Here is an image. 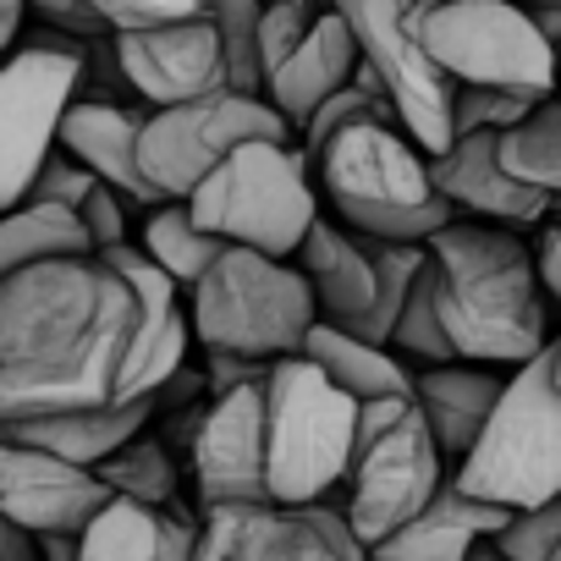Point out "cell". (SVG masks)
Returning a JSON list of instances; mask_svg holds the SVG:
<instances>
[{"label": "cell", "mask_w": 561, "mask_h": 561, "mask_svg": "<svg viewBox=\"0 0 561 561\" xmlns=\"http://www.w3.org/2000/svg\"><path fill=\"white\" fill-rule=\"evenodd\" d=\"M534 259H539V280H545V293H550V304L561 309V220H545V226H539Z\"/></svg>", "instance_id": "42"}, {"label": "cell", "mask_w": 561, "mask_h": 561, "mask_svg": "<svg viewBox=\"0 0 561 561\" xmlns=\"http://www.w3.org/2000/svg\"><path fill=\"white\" fill-rule=\"evenodd\" d=\"M34 7L28 0H0V61L12 56V45H18V34H23V18H28Z\"/></svg>", "instance_id": "44"}, {"label": "cell", "mask_w": 561, "mask_h": 561, "mask_svg": "<svg viewBox=\"0 0 561 561\" xmlns=\"http://www.w3.org/2000/svg\"><path fill=\"white\" fill-rule=\"evenodd\" d=\"M550 369H556V386H561V336L550 342Z\"/></svg>", "instance_id": "45"}, {"label": "cell", "mask_w": 561, "mask_h": 561, "mask_svg": "<svg viewBox=\"0 0 561 561\" xmlns=\"http://www.w3.org/2000/svg\"><path fill=\"white\" fill-rule=\"evenodd\" d=\"M293 122L270 105V94L253 89H220L187 105H165L144 116V176L154 182L160 198H187L231 149L253 144V138H280L293 144Z\"/></svg>", "instance_id": "12"}, {"label": "cell", "mask_w": 561, "mask_h": 561, "mask_svg": "<svg viewBox=\"0 0 561 561\" xmlns=\"http://www.w3.org/2000/svg\"><path fill=\"white\" fill-rule=\"evenodd\" d=\"M138 248H144L165 275H176L182 287H193V280L220 259V248H226V242H220L215 231H204V226H198V215L187 209V198H165V204L144 209Z\"/></svg>", "instance_id": "28"}, {"label": "cell", "mask_w": 561, "mask_h": 561, "mask_svg": "<svg viewBox=\"0 0 561 561\" xmlns=\"http://www.w3.org/2000/svg\"><path fill=\"white\" fill-rule=\"evenodd\" d=\"M314 7H331V0H314Z\"/></svg>", "instance_id": "48"}, {"label": "cell", "mask_w": 561, "mask_h": 561, "mask_svg": "<svg viewBox=\"0 0 561 561\" xmlns=\"http://www.w3.org/2000/svg\"><path fill=\"white\" fill-rule=\"evenodd\" d=\"M517 7H561V0H517Z\"/></svg>", "instance_id": "46"}, {"label": "cell", "mask_w": 561, "mask_h": 561, "mask_svg": "<svg viewBox=\"0 0 561 561\" xmlns=\"http://www.w3.org/2000/svg\"><path fill=\"white\" fill-rule=\"evenodd\" d=\"M430 176L435 187L446 193V204L457 215H473V220H495V226H512V231H539L550 220V198L523 187L506 160H501V133H468L457 138L446 154L430 160Z\"/></svg>", "instance_id": "18"}, {"label": "cell", "mask_w": 561, "mask_h": 561, "mask_svg": "<svg viewBox=\"0 0 561 561\" xmlns=\"http://www.w3.org/2000/svg\"><path fill=\"white\" fill-rule=\"evenodd\" d=\"M0 561H45L39 556V534H28L7 506H0Z\"/></svg>", "instance_id": "43"}, {"label": "cell", "mask_w": 561, "mask_h": 561, "mask_svg": "<svg viewBox=\"0 0 561 561\" xmlns=\"http://www.w3.org/2000/svg\"><path fill=\"white\" fill-rule=\"evenodd\" d=\"M446 484V451L419 413V397H380L358 402V440L353 468L342 479L347 501L336 506L353 534L375 550L397 528H408Z\"/></svg>", "instance_id": "8"}, {"label": "cell", "mask_w": 561, "mask_h": 561, "mask_svg": "<svg viewBox=\"0 0 561 561\" xmlns=\"http://www.w3.org/2000/svg\"><path fill=\"white\" fill-rule=\"evenodd\" d=\"M198 561H375V556L331 501L320 506L248 501L204 512Z\"/></svg>", "instance_id": "13"}, {"label": "cell", "mask_w": 561, "mask_h": 561, "mask_svg": "<svg viewBox=\"0 0 561 561\" xmlns=\"http://www.w3.org/2000/svg\"><path fill=\"white\" fill-rule=\"evenodd\" d=\"M100 259L116 264V270L133 280V293H138V336H133V358H127V375H122V402L160 397V391L182 375L187 347L198 342V336H193L187 287H182L176 275H165L138 242L105 248Z\"/></svg>", "instance_id": "16"}, {"label": "cell", "mask_w": 561, "mask_h": 561, "mask_svg": "<svg viewBox=\"0 0 561 561\" xmlns=\"http://www.w3.org/2000/svg\"><path fill=\"white\" fill-rule=\"evenodd\" d=\"M28 7H34L50 28H61V34H83V39L111 34V28L100 23V12H94V0H28Z\"/></svg>", "instance_id": "40"}, {"label": "cell", "mask_w": 561, "mask_h": 561, "mask_svg": "<svg viewBox=\"0 0 561 561\" xmlns=\"http://www.w3.org/2000/svg\"><path fill=\"white\" fill-rule=\"evenodd\" d=\"M78 561H198V523H187L176 506L116 495L78 534Z\"/></svg>", "instance_id": "24"}, {"label": "cell", "mask_w": 561, "mask_h": 561, "mask_svg": "<svg viewBox=\"0 0 561 561\" xmlns=\"http://www.w3.org/2000/svg\"><path fill=\"white\" fill-rule=\"evenodd\" d=\"M94 12L111 34H133V28H160V23H182V18H204L209 0H94Z\"/></svg>", "instance_id": "37"}, {"label": "cell", "mask_w": 561, "mask_h": 561, "mask_svg": "<svg viewBox=\"0 0 561 561\" xmlns=\"http://www.w3.org/2000/svg\"><path fill=\"white\" fill-rule=\"evenodd\" d=\"M193 484L198 506H248L270 501V457H264V380L209 397L193 424Z\"/></svg>", "instance_id": "15"}, {"label": "cell", "mask_w": 561, "mask_h": 561, "mask_svg": "<svg viewBox=\"0 0 561 561\" xmlns=\"http://www.w3.org/2000/svg\"><path fill=\"white\" fill-rule=\"evenodd\" d=\"M358 61H364V50H358L347 18H342L336 7H325L320 23L304 34V45L264 78V94H270V105H275L280 116L304 133V122H309L336 89L353 83Z\"/></svg>", "instance_id": "21"}, {"label": "cell", "mask_w": 561, "mask_h": 561, "mask_svg": "<svg viewBox=\"0 0 561 561\" xmlns=\"http://www.w3.org/2000/svg\"><path fill=\"white\" fill-rule=\"evenodd\" d=\"M556 67H561V45H556Z\"/></svg>", "instance_id": "47"}, {"label": "cell", "mask_w": 561, "mask_h": 561, "mask_svg": "<svg viewBox=\"0 0 561 561\" xmlns=\"http://www.w3.org/2000/svg\"><path fill=\"white\" fill-rule=\"evenodd\" d=\"M512 523L506 506H490L479 495H468L457 479L440 484V495L408 523L397 528L386 545H375V561H468L484 539H495Z\"/></svg>", "instance_id": "22"}, {"label": "cell", "mask_w": 561, "mask_h": 561, "mask_svg": "<svg viewBox=\"0 0 561 561\" xmlns=\"http://www.w3.org/2000/svg\"><path fill=\"white\" fill-rule=\"evenodd\" d=\"M127 204H133V198H127V193H116L111 182H100V187L83 198V209H78V215H83V226H89L94 253L133 242V237H127V226H133V220H127Z\"/></svg>", "instance_id": "39"}, {"label": "cell", "mask_w": 561, "mask_h": 561, "mask_svg": "<svg viewBox=\"0 0 561 561\" xmlns=\"http://www.w3.org/2000/svg\"><path fill=\"white\" fill-rule=\"evenodd\" d=\"M105 484H111V495H122V501H144V506H176V462H171V451L160 446V440H149V435H133L116 457H105L100 468H94Z\"/></svg>", "instance_id": "30"}, {"label": "cell", "mask_w": 561, "mask_h": 561, "mask_svg": "<svg viewBox=\"0 0 561 561\" xmlns=\"http://www.w3.org/2000/svg\"><path fill=\"white\" fill-rule=\"evenodd\" d=\"M270 380V364L259 358H242V353H209V391H237V386H259Z\"/></svg>", "instance_id": "41"}, {"label": "cell", "mask_w": 561, "mask_h": 561, "mask_svg": "<svg viewBox=\"0 0 561 561\" xmlns=\"http://www.w3.org/2000/svg\"><path fill=\"white\" fill-rule=\"evenodd\" d=\"M501 160L523 187L545 193L550 204L561 198V94L539 100L512 133H501Z\"/></svg>", "instance_id": "29"}, {"label": "cell", "mask_w": 561, "mask_h": 561, "mask_svg": "<svg viewBox=\"0 0 561 561\" xmlns=\"http://www.w3.org/2000/svg\"><path fill=\"white\" fill-rule=\"evenodd\" d=\"M364 122H397V105L386 100V89H380V78L358 61V72H353V83L347 89H336L309 122H304V154L314 160L336 133H347V127H364ZM402 127V122H397Z\"/></svg>", "instance_id": "31"}, {"label": "cell", "mask_w": 561, "mask_h": 561, "mask_svg": "<svg viewBox=\"0 0 561 561\" xmlns=\"http://www.w3.org/2000/svg\"><path fill=\"white\" fill-rule=\"evenodd\" d=\"M501 391H506V375H495V364H473V358L424 364V375H413L419 413L430 419L446 462H462L468 457V446L479 440V430L495 413Z\"/></svg>", "instance_id": "23"}, {"label": "cell", "mask_w": 561, "mask_h": 561, "mask_svg": "<svg viewBox=\"0 0 561 561\" xmlns=\"http://www.w3.org/2000/svg\"><path fill=\"white\" fill-rule=\"evenodd\" d=\"M149 413H154V397H138V402L83 408V413L18 419V424H0V435H7V440H23V446H39V451H56V457L83 462V468H100V462L116 457L133 435H144Z\"/></svg>", "instance_id": "25"}, {"label": "cell", "mask_w": 561, "mask_h": 561, "mask_svg": "<svg viewBox=\"0 0 561 561\" xmlns=\"http://www.w3.org/2000/svg\"><path fill=\"white\" fill-rule=\"evenodd\" d=\"M116 45V67L122 83L149 105H187L204 94L231 89V56L226 39L215 28V18H182V23H160V28H133V34H111Z\"/></svg>", "instance_id": "14"}, {"label": "cell", "mask_w": 561, "mask_h": 561, "mask_svg": "<svg viewBox=\"0 0 561 561\" xmlns=\"http://www.w3.org/2000/svg\"><path fill=\"white\" fill-rule=\"evenodd\" d=\"M495 550L506 561H561V495L528 512H512V523L495 534Z\"/></svg>", "instance_id": "34"}, {"label": "cell", "mask_w": 561, "mask_h": 561, "mask_svg": "<svg viewBox=\"0 0 561 561\" xmlns=\"http://www.w3.org/2000/svg\"><path fill=\"white\" fill-rule=\"evenodd\" d=\"M100 187V176L83 165V160H72L61 144H56V154L45 160V171H39V182H34V193L28 198H39V204H67V209H83V198Z\"/></svg>", "instance_id": "38"}, {"label": "cell", "mask_w": 561, "mask_h": 561, "mask_svg": "<svg viewBox=\"0 0 561 561\" xmlns=\"http://www.w3.org/2000/svg\"><path fill=\"white\" fill-rule=\"evenodd\" d=\"M468 495L528 512L561 495V386L550 369V347L506 375L495 413L451 473Z\"/></svg>", "instance_id": "7"}, {"label": "cell", "mask_w": 561, "mask_h": 561, "mask_svg": "<svg viewBox=\"0 0 561 561\" xmlns=\"http://www.w3.org/2000/svg\"><path fill=\"white\" fill-rule=\"evenodd\" d=\"M391 353L402 358H419V364H451L457 347L446 336V320H440V287H435V264L424 259L419 280H413V293H408V309L391 331Z\"/></svg>", "instance_id": "32"}, {"label": "cell", "mask_w": 561, "mask_h": 561, "mask_svg": "<svg viewBox=\"0 0 561 561\" xmlns=\"http://www.w3.org/2000/svg\"><path fill=\"white\" fill-rule=\"evenodd\" d=\"M138 144H144V111H127L122 100H83L78 94L67 105V116H61V149L72 160H83L100 182H111L116 193H127L133 204L154 209L165 198L144 176Z\"/></svg>", "instance_id": "19"}, {"label": "cell", "mask_w": 561, "mask_h": 561, "mask_svg": "<svg viewBox=\"0 0 561 561\" xmlns=\"http://www.w3.org/2000/svg\"><path fill=\"white\" fill-rule=\"evenodd\" d=\"M309 171H314V160L298 144L253 138V144L231 149L187 193V209L226 248H259L275 259H298L304 237L320 220V193H314Z\"/></svg>", "instance_id": "6"}, {"label": "cell", "mask_w": 561, "mask_h": 561, "mask_svg": "<svg viewBox=\"0 0 561 561\" xmlns=\"http://www.w3.org/2000/svg\"><path fill=\"white\" fill-rule=\"evenodd\" d=\"M67 253H94L78 209L23 198L18 209L0 215V280H12L18 270H34L45 259H67Z\"/></svg>", "instance_id": "27"}, {"label": "cell", "mask_w": 561, "mask_h": 561, "mask_svg": "<svg viewBox=\"0 0 561 561\" xmlns=\"http://www.w3.org/2000/svg\"><path fill=\"white\" fill-rule=\"evenodd\" d=\"M133 336L138 293L100 253L0 280V424L122 402Z\"/></svg>", "instance_id": "1"}, {"label": "cell", "mask_w": 561, "mask_h": 561, "mask_svg": "<svg viewBox=\"0 0 561 561\" xmlns=\"http://www.w3.org/2000/svg\"><path fill=\"white\" fill-rule=\"evenodd\" d=\"M528 111H534V105L517 100V94L457 83V94H451V133H457V138H468V133H512Z\"/></svg>", "instance_id": "36"}, {"label": "cell", "mask_w": 561, "mask_h": 561, "mask_svg": "<svg viewBox=\"0 0 561 561\" xmlns=\"http://www.w3.org/2000/svg\"><path fill=\"white\" fill-rule=\"evenodd\" d=\"M187 309L204 353H242L259 364L304 353V336L320 325L309 275L259 248H220V259L187 287Z\"/></svg>", "instance_id": "4"}, {"label": "cell", "mask_w": 561, "mask_h": 561, "mask_svg": "<svg viewBox=\"0 0 561 561\" xmlns=\"http://www.w3.org/2000/svg\"><path fill=\"white\" fill-rule=\"evenodd\" d=\"M83 34H45L0 61V215L18 209L61 144V116L83 89Z\"/></svg>", "instance_id": "10"}, {"label": "cell", "mask_w": 561, "mask_h": 561, "mask_svg": "<svg viewBox=\"0 0 561 561\" xmlns=\"http://www.w3.org/2000/svg\"><path fill=\"white\" fill-rule=\"evenodd\" d=\"M331 7L347 18V28L364 50V67L380 78L386 100L397 105L402 133L430 160L446 154L457 144V133H451L457 83L440 72V61L424 45V28H419L424 0H331Z\"/></svg>", "instance_id": "11"}, {"label": "cell", "mask_w": 561, "mask_h": 561, "mask_svg": "<svg viewBox=\"0 0 561 561\" xmlns=\"http://www.w3.org/2000/svg\"><path fill=\"white\" fill-rule=\"evenodd\" d=\"M320 12L325 7H314V0H264V23H259V67H264V78L304 45V34L320 23Z\"/></svg>", "instance_id": "35"}, {"label": "cell", "mask_w": 561, "mask_h": 561, "mask_svg": "<svg viewBox=\"0 0 561 561\" xmlns=\"http://www.w3.org/2000/svg\"><path fill=\"white\" fill-rule=\"evenodd\" d=\"M424 248L457 358L517 369L550 347V293L523 231L457 215Z\"/></svg>", "instance_id": "2"}, {"label": "cell", "mask_w": 561, "mask_h": 561, "mask_svg": "<svg viewBox=\"0 0 561 561\" xmlns=\"http://www.w3.org/2000/svg\"><path fill=\"white\" fill-rule=\"evenodd\" d=\"M309 287H314V304H320V320L331 325H358L369 309H375V293H380V270H375V248L364 231H353L347 220L336 215H320L314 231L304 237L298 259H293Z\"/></svg>", "instance_id": "20"}, {"label": "cell", "mask_w": 561, "mask_h": 561, "mask_svg": "<svg viewBox=\"0 0 561 561\" xmlns=\"http://www.w3.org/2000/svg\"><path fill=\"white\" fill-rule=\"evenodd\" d=\"M468 561H473V556H468Z\"/></svg>", "instance_id": "49"}, {"label": "cell", "mask_w": 561, "mask_h": 561, "mask_svg": "<svg viewBox=\"0 0 561 561\" xmlns=\"http://www.w3.org/2000/svg\"><path fill=\"white\" fill-rule=\"evenodd\" d=\"M419 28L451 83L501 89L528 105L561 94L556 45L517 0H424Z\"/></svg>", "instance_id": "9"}, {"label": "cell", "mask_w": 561, "mask_h": 561, "mask_svg": "<svg viewBox=\"0 0 561 561\" xmlns=\"http://www.w3.org/2000/svg\"><path fill=\"white\" fill-rule=\"evenodd\" d=\"M304 358L320 364L347 397L358 402H380V397H413V375L402 364V353L380 347V342H364L358 331L347 325H331L320 320L309 336H304Z\"/></svg>", "instance_id": "26"}, {"label": "cell", "mask_w": 561, "mask_h": 561, "mask_svg": "<svg viewBox=\"0 0 561 561\" xmlns=\"http://www.w3.org/2000/svg\"><path fill=\"white\" fill-rule=\"evenodd\" d=\"M111 501L116 495L94 468L0 435V506L28 534H83Z\"/></svg>", "instance_id": "17"}, {"label": "cell", "mask_w": 561, "mask_h": 561, "mask_svg": "<svg viewBox=\"0 0 561 561\" xmlns=\"http://www.w3.org/2000/svg\"><path fill=\"white\" fill-rule=\"evenodd\" d=\"M358 440V397H347L304 353L275 358L264 380V457L270 501L320 506L342 490Z\"/></svg>", "instance_id": "5"}, {"label": "cell", "mask_w": 561, "mask_h": 561, "mask_svg": "<svg viewBox=\"0 0 561 561\" xmlns=\"http://www.w3.org/2000/svg\"><path fill=\"white\" fill-rule=\"evenodd\" d=\"M314 176L336 220L380 242H430L440 226L457 220V209L430 176V154L397 122H364L336 133L314 154Z\"/></svg>", "instance_id": "3"}, {"label": "cell", "mask_w": 561, "mask_h": 561, "mask_svg": "<svg viewBox=\"0 0 561 561\" xmlns=\"http://www.w3.org/2000/svg\"><path fill=\"white\" fill-rule=\"evenodd\" d=\"M209 18L226 39L231 56V89L264 94V67H259V23H264V0H209Z\"/></svg>", "instance_id": "33"}]
</instances>
